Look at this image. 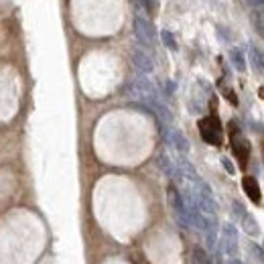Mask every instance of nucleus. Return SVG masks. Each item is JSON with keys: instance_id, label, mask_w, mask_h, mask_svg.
<instances>
[{"instance_id": "1", "label": "nucleus", "mask_w": 264, "mask_h": 264, "mask_svg": "<svg viewBox=\"0 0 264 264\" xmlns=\"http://www.w3.org/2000/svg\"><path fill=\"white\" fill-rule=\"evenodd\" d=\"M199 132H201V138L211 144V146H219L221 144V136H223V128H221V122L215 114L211 116H205L199 120Z\"/></svg>"}, {"instance_id": "2", "label": "nucleus", "mask_w": 264, "mask_h": 264, "mask_svg": "<svg viewBox=\"0 0 264 264\" xmlns=\"http://www.w3.org/2000/svg\"><path fill=\"white\" fill-rule=\"evenodd\" d=\"M229 128H232V150H234V154H236L240 167L244 169V167L248 164V158H250V144H248V140L238 132V128H236L234 122L229 124Z\"/></svg>"}, {"instance_id": "3", "label": "nucleus", "mask_w": 264, "mask_h": 264, "mask_svg": "<svg viewBox=\"0 0 264 264\" xmlns=\"http://www.w3.org/2000/svg\"><path fill=\"white\" fill-rule=\"evenodd\" d=\"M221 250L229 260L238 256V229L232 223H223L221 227Z\"/></svg>"}, {"instance_id": "4", "label": "nucleus", "mask_w": 264, "mask_h": 264, "mask_svg": "<svg viewBox=\"0 0 264 264\" xmlns=\"http://www.w3.org/2000/svg\"><path fill=\"white\" fill-rule=\"evenodd\" d=\"M134 32H136V39H138L142 45H150V43L154 41V30H152V26H150L144 18H140V16L134 18Z\"/></svg>"}, {"instance_id": "5", "label": "nucleus", "mask_w": 264, "mask_h": 264, "mask_svg": "<svg viewBox=\"0 0 264 264\" xmlns=\"http://www.w3.org/2000/svg\"><path fill=\"white\" fill-rule=\"evenodd\" d=\"M242 187H244V193L248 195V199H250L252 203H260V199H262V193H260V187H258V181H256V177H250V175H246V177L242 179Z\"/></svg>"}, {"instance_id": "6", "label": "nucleus", "mask_w": 264, "mask_h": 264, "mask_svg": "<svg viewBox=\"0 0 264 264\" xmlns=\"http://www.w3.org/2000/svg\"><path fill=\"white\" fill-rule=\"evenodd\" d=\"M132 61H134V65H136L142 73H150V71H152V59H150L148 53H144L142 49H134V51H132Z\"/></svg>"}, {"instance_id": "7", "label": "nucleus", "mask_w": 264, "mask_h": 264, "mask_svg": "<svg viewBox=\"0 0 264 264\" xmlns=\"http://www.w3.org/2000/svg\"><path fill=\"white\" fill-rule=\"evenodd\" d=\"M250 63H252L256 73L264 75V53H262V49H258V47L250 49Z\"/></svg>"}, {"instance_id": "8", "label": "nucleus", "mask_w": 264, "mask_h": 264, "mask_svg": "<svg viewBox=\"0 0 264 264\" xmlns=\"http://www.w3.org/2000/svg\"><path fill=\"white\" fill-rule=\"evenodd\" d=\"M242 225H244V232H246V234H250V236H256V234H258V223H256V219H254L250 213H244V215H242Z\"/></svg>"}, {"instance_id": "9", "label": "nucleus", "mask_w": 264, "mask_h": 264, "mask_svg": "<svg viewBox=\"0 0 264 264\" xmlns=\"http://www.w3.org/2000/svg\"><path fill=\"white\" fill-rule=\"evenodd\" d=\"M173 142H175V146H177L179 152H187L189 150V142H187V138L179 130H173Z\"/></svg>"}, {"instance_id": "10", "label": "nucleus", "mask_w": 264, "mask_h": 264, "mask_svg": "<svg viewBox=\"0 0 264 264\" xmlns=\"http://www.w3.org/2000/svg\"><path fill=\"white\" fill-rule=\"evenodd\" d=\"M232 61H234V65H236V69H238V71H244V69H246L244 55H242L238 49H234V51H232Z\"/></svg>"}, {"instance_id": "11", "label": "nucleus", "mask_w": 264, "mask_h": 264, "mask_svg": "<svg viewBox=\"0 0 264 264\" xmlns=\"http://www.w3.org/2000/svg\"><path fill=\"white\" fill-rule=\"evenodd\" d=\"M160 37H162V43H164V47H169L171 51H177V41H175L173 32H169V30H162V32H160Z\"/></svg>"}, {"instance_id": "12", "label": "nucleus", "mask_w": 264, "mask_h": 264, "mask_svg": "<svg viewBox=\"0 0 264 264\" xmlns=\"http://www.w3.org/2000/svg\"><path fill=\"white\" fill-rule=\"evenodd\" d=\"M195 262L197 264H211V258L207 256V252L205 250H201V248H195Z\"/></svg>"}, {"instance_id": "13", "label": "nucleus", "mask_w": 264, "mask_h": 264, "mask_svg": "<svg viewBox=\"0 0 264 264\" xmlns=\"http://www.w3.org/2000/svg\"><path fill=\"white\" fill-rule=\"evenodd\" d=\"M221 162H223V167L227 169V173H234V167L229 164V160H227V158H221Z\"/></svg>"}, {"instance_id": "14", "label": "nucleus", "mask_w": 264, "mask_h": 264, "mask_svg": "<svg viewBox=\"0 0 264 264\" xmlns=\"http://www.w3.org/2000/svg\"><path fill=\"white\" fill-rule=\"evenodd\" d=\"M229 264H240V262H236V260H232V262H229Z\"/></svg>"}]
</instances>
